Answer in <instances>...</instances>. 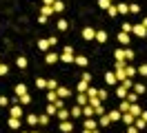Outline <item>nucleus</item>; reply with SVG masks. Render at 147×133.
Masks as SVG:
<instances>
[{"instance_id": "obj_1", "label": "nucleus", "mask_w": 147, "mask_h": 133, "mask_svg": "<svg viewBox=\"0 0 147 133\" xmlns=\"http://www.w3.org/2000/svg\"><path fill=\"white\" fill-rule=\"evenodd\" d=\"M74 58H76V53H74L71 47H63V53H60V60L65 62V64H71Z\"/></svg>"}, {"instance_id": "obj_2", "label": "nucleus", "mask_w": 147, "mask_h": 133, "mask_svg": "<svg viewBox=\"0 0 147 133\" xmlns=\"http://www.w3.org/2000/svg\"><path fill=\"white\" fill-rule=\"evenodd\" d=\"M131 33L138 35V38H145V35H147V29L143 25H131Z\"/></svg>"}, {"instance_id": "obj_3", "label": "nucleus", "mask_w": 147, "mask_h": 133, "mask_svg": "<svg viewBox=\"0 0 147 133\" xmlns=\"http://www.w3.org/2000/svg\"><path fill=\"white\" fill-rule=\"evenodd\" d=\"M69 93H71V91H69L67 87H63V84H58V89H56V96L60 98V100H67V98H69Z\"/></svg>"}, {"instance_id": "obj_4", "label": "nucleus", "mask_w": 147, "mask_h": 133, "mask_svg": "<svg viewBox=\"0 0 147 133\" xmlns=\"http://www.w3.org/2000/svg\"><path fill=\"white\" fill-rule=\"evenodd\" d=\"M94 38H96V29L85 27V29H83V40H87V42H89V40H94Z\"/></svg>"}, {"instance_id": "obj_5", "label": "nucleus", "mask_w": 147, "mask_h": 133, "mask_svg": "<svg viewBox=\"0 0 147 133\" xmlns=\"http://www.w3.org/2000/svg\"><path fill=\"white\" fill-rule=\"evenodd\" d=\"M58 60H60V55H58L56 51H47V55H45V62H47V64H56Z\"/></svg>"}, {"instance_id": "obj_6", "label": "nucleus", "mask_w": 147, "mask_h": 133, "mask_svg": "<svg viewBox=\"0 0 147 133\" xmlns=\"http://www.w3.org/2000/svg\"><path fill=\"white\" fill-rule=\"evenodd\" d=\"M60 131L63 133H74V122L71 120H63V122H60Z\"/></svg>"}, {"instance_id": "obj_7", "label": "nucleus", "mask_w": 147, "mask_h": 133, "mask_svg": "<svg viewBox=\"0 0 147 133\" xmlns=\"http://www.w3.org/2000/svg\"><path fill=\"white\" fill-rule=\"evenodd\" d=\"M9 118H18V120L22 118V109H20V104H13L9 109Z\"/></svg>"}, {"instance_id": "obj_8", "label": "nucleus", "mask_w": 147, "mask_h": 133, "mask_svg": "<svg viewBox=\"0 0 147 133\" xmlns=\"http://www.w3.org/2000/svg\"><path fill=\"white\" fill-rule=\"evenodd\" d=\"M83 126H85V129H89V131H96V129H98V122H96L94 118H87V120L83 122Z\"/></svg>"}, {"instance_id": "obj_9", "label": "nucleus", "mask_w": 147, "mask_h": 133, "mask_svg": "<svg viewBox=\"0 0 147 133\" xmlns=\"http://www.w3.org/2000/svg\"><path fill=\"white\" fill-rule=\"evenodd\" d=\"M127 113H131L134 118H138V115L143 113V109H140V104H138V102H134V104H129V111H127Z\"/></svg>"}, {"instance_id": "obj_10", "label": "nucleus", "mask_w": 147, "mask_h": 133, "mask_svg": "<svg viewBox=\"0 0 147 133\" xmlns=\"http://www.w3.org/2000/svg\"><path fill=\"white\" fill-rule=\"evenodd\" d=\"M118 42L127 47V44L131 42V35H129V33H125V31H120V33H118Z\"/></svg>"}, {"instance_id": "obj_11", "label": "nucleus", "mask_w": 147, "mask_h": 133, "mask_svg": "<svg viewBox=\"0 0 147 133\" xmlns=\"http://www.w3.org/2000/svg\"><path fill=\"white\" fill-rule=\"evenodd\" d=\"M56 118H58L60 122H63V120H69V111L63 106V109H58V111H56Z\"/></svg>"}, {"instance_id": "obj_12", "label": "nucleus", "mask_w": 147, "mask_h": 133, "mask_svg": "<svg viewBox=\"0 0 147 133\" xmlns=\"http://www.w3.org/2000/svg\"><path fill=\"white\" fill-rule=\"evenodd\" d=\"M87 102H89L87 93H78V96H76V104H78V106H85Z\"/></svg>"}, {"instance_id": "obj_13", "label": "nucleus", "mask_w": 147, "mask_h": 133, "mask_svg": "<svg viewBox=\"0 0 147 133\" xmlns=\"http://www.w3.org/2000/svg\"><path fill=\"white\" fill-rule=\"evenodd\" d=\"M51 9H54L56 13H63V11H65V2H63V0H54Z\"/></svg>"}, {"instance_id": "obj_14", "label": "nucleus", "mask_w": 147, "mask_h": 133, "mask_svg": "<svg viewBox=\"0 0 147 133\" xmlns=\"http://www.w3.org/2000/svg\"><path fill=\"white\" fill-rule=\"evenodd\" d=\"M7 126L13 129V131H18V129H20V120H18V118H9V120H7Z\"/></svg>"}, {"instance_id": "obj_15", "label": "nucleus", "mask_w": 147, "mask_h": 133, "mask_svg": "<svg viewBox=\"0 0 147 133\" xmlns=\"http://www.w3.org/2000/svg\"><path fill=\"white\" fill-rule=\"evenodd\" d=\"M94 40H98V42H107V31H100V29H96V38Z\"/></svg>"}, {"instance_id": "obj_16", "label": "nucleus", "mask_w": 147, "mask_h": 133, "mask_svg": "<svg viewBox=\"0 0 147 133\" xmlns=\"http://www.w3.org/2000/svg\"><path fill=\"white\" fill-rule=\"evenodd\" d=\"M27 58H25V55H18V58H16V67H18V69H27Z\"/></svg>"}, {"instance_id": "obj_17", "label": "nucleus", "mask_w": 147, "mask_h": 133, "mask_svg": "<svg viewBox=\"0 0 147 133\" xmlns=\"http://www.w3.org/2000/svg\"><path fill=\"white\" fill-rule=\"evenodd\" d=\"M87 58H85V55H76V58H74V64H76V67H87Z\"/></svg>"}, {"instance_id": "obj_18", "label": "nucleus", "mask_w": 147, "mask_h": 133, "mask_svg": "<svg viewBox=\"0 0 147 133\" xmlns=\"http://www.w3.org/2000/svg\"><path fill=\"white\" fill-rule=\"evenodd\" d=\"M120 120H123V122L127 124V126H129V124H134V122H136V118H134L131 113H123V115H120Z\"/></svg>"}, {"instance_id": "obj_19", "label": "nucleus", "mask_w": 147, "mask_h": 133, "mask_svg": "<svg viewBox=\"0 0 147 133\" xmlns=\"http://www.w3.org/2000/svg\"><path fill=\"white\" fill-rule=\"evenodd\" d=\"M49 47H51V44H49V40H47V38L38 40V49H40V51H49Z\"/></svg>"}, {"instance_id": "obj_20", "label": "nucleus", "mask_w": 147, "mask_h": 133, "mask_svg": "<svg viewBox=\"0 0 147 133\" xmlns=\"http://www.w3.org/2000/svg\"><path fill=\"white\" fill-rule=\"evenodd\" d=\"M134 76H136V67L125 64V78H134Z\"/></svg>"}, {"instance_id": "obj_21", "label": "nucleus", "mask_w": 147, "mask_h": 133, "mask_svg": "<svg viewBox=\"0 0 147 133\" xmlns=\"http://www.w3.org/2000/svg\"><path fill=\"white\" fill-rule=\"evenodd\" d=\"M105 82H107V84H116V82H118L116 76H114V71H107V73H105Z\"/></svg>"}, {"instance_id": "obj_22", "label": "nucleus", "mask_w": 147, "mask_h": 133, "mask_svg": "<svg viewBox=\"0 0 147 133\" xmlns=\"http://www.w3.org/2000/svg\"><path fill=\"white\" fill-rule=\"evenodd\" d=\"M56 29H58V31H67V29H69V22H67L65 18H60V20H58V25H56Z\"/></svg>"}, {"instance_id": "obj_23", "label": "nucleus", "mask_w": 147, "mask_h": 133, "mask_svg": "<svg viewBox=\"0 0 147 133\" xmlns=\"http://www.w3.org/2000/svg\"><path fill=\"white\" fill-rule=\"evenodd\" d=\"M87 89H89V82H85V80H80V82L76 84V91H78V93H85Z\"/></svg>"}, {"instance_id": "obj_24", "label": "nucleus", "mask_w": 147, "mask_h": 133, "mask_svg": "<svg viewBox=\"0 0 147 133\" xmlns=\"http://www.w3.org/2000/svg\"><path fill=\"white\" fill-rule=\"evenodd\" d=\"M51 122V118H49V115L47 113H42V115H38V124H40V126H47V124Z\"/></svg>"}, {"instance_id": "obj_25", "label": "nucleus", "mask_w": 147, "mask_h": 133, "mask_svg": "<svg viewBox=\"0 0 147 133\" xmlns=\"http://www.w3.org/2000/svg\"><path fill=\"white\" fill-rule=\"evenodd\" d=\"M127 93H129V91L123 87V84H118V87H116V96H118L120 100H125V96H127Z\"/></svg>"}, {"instance_id": "obj_26", "label": "nucleus", "mask_w": 147, "mask_h": 133, "mask_svg": "<svg viewBox=\"0 0 147 133\" xmlns=\"http://www.w3.org/2000/svg\"><path fill=\"white\" fill-rule=\"evenodd\" d=\"M109 118H107V113H102V115H98V126H109Z\"/></svg>"}, {"instance_id": "obj_27", "label": "nucleus", "mask_w": 147, "mask_h": 133, "mask_svg": "<svg viewBox=\"0 0 147 133\" xmlns=\"http://www.w3.org/2000/svg\"><path fill=\"white\" fill-rule=\"evenodd\" d=\"M56 111H58V109H56V104H54V102H49V104H47V109H45V113L49 115V118H51V115L56 118Z\"/></svg>"}, {"instance_id": "obj_28", "label": "nucleus", "mask_w": 147, "mask_h": 133, "mask_svg": "<svg viewBox=\"0 0 147 133\" xmlns=\"http://www.w3.org/2000/svg\"><path fill=\"white\" fill-rule=\"evenodd\" d=\"M120 115H123V113L116 109V111H109V113H107V118H109V122H116V120H120Z\"/></svg>"}, {"instance_id": "obj_29", "label": "nucleus", "mask_w": 147, "mask_h": 133, "mask_svg": "<svg viewBox=\"0 0 147 133\" xmlns=\"http://www.w3.org/2000/svg\"><path fill=\"white\" fill-rule=\"evenodd\" d=\"M134 58H136V53H134V49H127V47H125V62H131Z\"/></svg>"}, {"instance_id": "obj_30", "label": "nucleus", "mask_w": 147, "mask_h": 133, "mask_svg": "<svg viewBox=\"0 0 147 133\" xmlns=\"http://www.w3.org/2000/svg\"><path fill=\"white\" fill-rule=\"evenodd\" d=\"M13 91H16V96H25V93H27V87H25V84H16V87H13Z\"/></svg>"}, {"instance_id": "obj_31", "label": "nucleus", "mask_w": 147, "mask_h": 133, "mask_svg": "<svg viewBox=\"0 0 147 133\" xmlns=\"http://www.w3.org/2000/svg\"><path fill=\"white\" fill-rule=\"evenodd\" d=\"M116 9H118V13H123V16H127V13H129V5H125V2L116 5Z\"/></svg>"}, {"instance_id": "obj_32", "label": "nucleus", "mask_w": 147, "mask_h": 133, "mask_svg": "<svg viewBox=\"0 0 147 133\" xmlns=\"http://www.w3.org/2000/svg\"><path fill=\"white\" fill-rule=\"evenodd\" d=\"M125 100H127L129 104H134V102H138V93H134V91H129L127 96H125Z\"/></svg>"}, {"instance_id": "obj_33", "label": "nucleus", "mask_w": 147, "mask_h": 133, "mask_svg": "<svg viewBox=\"0 0 147 133\" xmlns=\"http://www.w3.org/2000/svg\"><path fill=\"white\" fill-rule=\"evenodd\" d=\"M83 115H85V118H94V106L85 104V106H83Z\"/></svg>"}, {"instance_id": "obj_34", "label": "nucleus", "mask_w": 147, "mask_h": 133, "mask_svg": "<svg viewBox=\"0 0 147 133\" xmlns=\"http://www.w3.org/2000/svg\"><path fill=\"white\" fill-rule=\"evenodd\" d=\"M51 13H54V9L49 7V5H42V9H40V16H47V18H49Z\"/></svg>"}, {"instance_id": "obj_35", "label": "nucleus", "mask_w": 147, "mask_h": 133, "mask_svg": "<svg viewBox=\"0 0 147 133\" xmlns=\"http://www.w3.org/2000/svg\"><path fill=\"white\" fill-rule=\"evenodd\" d=\"M71 115H74V118H80V115H83V106L74 104V106H71Z\"/></svg>"}, {"instance_id": "obj_36", "label": "nucleus", "mask_w": 147, "mask_h": 133, "mask_svg": "<svg viewBox=\"0 0 147 133\" xmlns=\"http://www.w3.org/2000/svg\"><path fill=\"white\" fill-rule=\"evenodd\" d=\"M131 89H134V93H138V96H143V93L147 91V87H145V84H134Z\"/></svg>"}, {"instance_id": "obj_37", "label": "nucleus", "mask_w": 147, "mask_h": 133, "mask_svg": "<svg viewBox=\"0 0 147 133\" xmlns=\"http://www.w3.org/2000/svg\"><path fill=\"white\" fill-rule=\"evenodd\" d=\"M18 104H31V96H29V93L20 96V98H18Z\"/></svg>"}, {"instance_id": "obj_38", "label": "nucleus", "mask_w": 147, "mask_h": 133, "mask_svg": "<svg viewBox=\"0 0 147 133\" xmlns=\"http://www.w3.org/2000/svg\"><path fill=\"white\" fill-rule=\"evenodd\" d=\"M107 16H109V18L118 16V9H116V5H109V7H107Z\"/></svg>"}, {"instance_id": "obj_39", "label": "nucleus", "mask_w": 147, "mask_h": 133, "mask_svg": "<svg viewBox=\"0 0 147 133\" xmlns=\"http://www.w3.org/2000/svg\"><path fill=\"white\" fill-rule=\"evenodd\" d=\"M118 111H120V113H127V111H129V102H127V100H123V102L118 104Z\"/></svg>"}, {"instance_id": "obj_40", "label": "nucleus", "mask_w": 147, "mask_h": 133, "mask_svg": "<svg viewBox=\"0 0 147 133\" xmlns=\"http://www.w3.org/2000/svg\"><path fill=\"white\" fill-rule=\"evenodd\" d=\"M27 124H29V126H36V124H38V115H34V113L27 115Z\"/></svg>"}, {"instance_id": "obj_41", "label": "nucleus", "mask_w": 147, "mask_h": 133, "mask_svg": "<svg viewBox=\"0 0 147 133\" xmlns=\"http://www.w3.org/2000/svg\"><path fill=\"white\" fill-rule=\"evenodd\" d=\"M36 89H47V80L45 78H36Z\"/></svg>"}, {"instance_id": "obj_42", "label": "nucleus", "mask_w": 147, "mask_h": 133, "mask_svg": "<svg viewBox=\"0 0 147 133\" xmlns=\"http://www.w3.org/2000/svg\"><path fill=\"white\" fill-rule=\"evenodd\" d=\"M114 58H116V60H125V49H116V51H114Z\"/></svg>"}, {"instance_id": "obj_43", "label": "nucleus", "mask_w": 147, "mask_h": 133, "mask_svg": "<svg viewBox=\"0 0 147 133\" xmlns=\"http://www.w3.org/2000/svg\"><path fill=\"white\" fill-rule=\"evenodd\" d=\"M47 89H49V91H56V89H58V82H56L54 78H51V80H47Z\"/></svg>"}, {"instance_id": "obj_44", "label": "nucleus", "mask_w": 147, "mask_h": 133, "mask_svg": "<svg viewBox=\"0 0 147 133\" xmlns=\"http://www.w3.org/2000/svg\"><path fill=\"white\" fill-rule=\"evenodd\" d=\"M120 84H123V87L127 89V91H131V87H134V82H131V78H125L123 82H120Z\"/></svg>"}, {"instance_id": "obj_45", "label": "nucleus", "mask_w": 147, "mask_h": 133, "mask_svg": "<svg viewBox=\"0 0 147 133\" xmlns=\"http://www.w3.org/2000/svg\"><path fill=\"white\" fill-rule=\"evenodd\" d=\"M85 93H87V98H96V96H98V89L89 87V89H87V91H85Z\"/></svg>"}, {"instance_id": "obj_46", "label": "nucleus", "mask_w": 147, "mask_h": 133, "mask_svg": "<svg viewBox=\"0 0 147 133\" xmlns=\"http://www.w3.org/2000/svg\"><path fill=\"white\" fill-rule=\"evenodd\" d=\"M136 73H138V76H143V78H145V76H147V64H140V67L136 69Z\"/></svg>"}, {"instance_id": "obj_47", "label": "nucleus", "mask_w": 147, "mask_h": 133, "mask_svg": "<svg viewBox=\"0 0 147 133\" xmlns=\"http://www.w3.org/2000/svg\"><path fill=\"white\" fill-rule=\"evenodd\" d=\"M129 13H140V7H138L136 2H131V5H129Z\"/></svg>"}, {"instance_id": "obj_48", "label": "nucleus", "mask_w": 147, "mask_h": 133, "mask_svg": "<svg viewBox=\"0 0 147 133\" xmlns=\"http://www.w3.org/2000/svg\"><path fill=\"white\" fill-rule=\"evenodd\" d=\"M56 100H58L56 91H49V93H47V102H56Z\"/></svg>"}, {"instance_id": "obj_49", "label": "nucleus", "mask_w": 147, "mask_h": 133, "mask_svg": "<svg viewBox=\"0 0 147 133\" xmlns=\"http://www.w3.org/2000/svg\"><path fill=\"white\" fill-rule=\"evenodd\" d=\"M98 100H100V102L107 100V91H105V89H98Z\"/></svg>"}, {"instance_id": "obj_50", "label": "nucleus", "mask_w": 147, "mask_h": 133, "mask_svg": "<svg viewBox=\"0 0 147 133\" xmlns=\"http://www.w3.org/2000/svg\"><path fill=\"white\" fill-rule=\"evenodd\" d=\"M7 73H9V67L0 62V78H2V76H7Z\"/></svg>"}, {"instance_id": "obj_51", "label": "nucleus", "mask_w": 147, "mask_h": 133, "mask_svg": "<svg viewBox=\"0 0 147 133\" xmlns=\"http://www.w3.org/2000/svg\"><path fill=\"white\" fill-rule=\"evenodd\" d=\"M109 5H111V0H98V7L100 9H107Z\"/></svg>"}, {"instance_id": "obj_52", "label": "nucleus", "mask_w": 147, "mask_h": 133, "mask_svg": "<svg viewBox=\"0 0 147 133\" xmlns=\"http://www.w3.org/2000/svg\"><path fill=\"white\" fill-rule=\"evenodd\" d=\"M102 113H105V106L102 104H98L96 109H94V115H102Z\"/></svg>"}, {"instance_id": "obj_53", "label": "nucleus", "mask_w": 147, "mask_h": 133, "mask_svg": "<svg viewBox=\"0 0 147 133\" xmlns=\"http://www.w3.org/2000/svg\"><path fill=\"white\" fill-rule=\"evenodd\" d=\"M83 80H85V82H89V84H92V73H89V71H85V73H83Z\"/></svg>"}, {"instance_id": "obj_54", "label": "nucleus", "mask_w": 147, "mask_h": 133, "mask_svg": "<svg viewBox=\"0 0 147 133\" xmlns=\"http://www.w3.org/2000/svg\"><path fill=\"white\" fill-rule=\"evenodd\" d=\"M123 31H125V33H131V25H129V22H123Z\"/></svg>"}, {"instance_id": "obj_55", "label": "nucleus", "mask_w": 147, "mask_h": 133, "mask_svg": "<svg viewBox=\"0 0 147 133\" xmlns=\"http://www.w3.org/2000/svg\"><path fill=\"white\" fill-rule=\"evenodd\" d=\"M54 104H56V109H63V106H65V100H60V98H58Z\"/></svg>"}, {"instance_id": "obj_56", "label": "nucleus", "mask_w": 147, "mask_h": 133, "mask_svg": "<svg viewBox=\"0 0 147 133\" xmlns=\"http://www.w3.org/2000/svg\"><path fill=\"white\" fill-rule=\"evenodd\" d=\"M47 40H49V44H51V47H56V44H58V38H56V35H51V38H47Z\"/></svg>"}, {"instance_id": "obj_57", "label": "nucleus", "mask_w": 147, "mask_h": 133, "mask_svg": "<svg viewBox=\"0 0 147 133\" xmlns=\"http://www.w3.org/2000/svg\"><path fill=\"white\" fill-rule=\"evenodd\" d=\"M127 133H140V131H138L134 124H129V126H127Z\"/></svg>"}, {"instance_id": "obj_58", "label": "nucleus", "mask_w": 147, "mask_h": 133, "mask_svg": "<svg viewBox=\"0 0 147 133\" xmlns=\"http://www.w3.org/2000/svg\"><path fill=\"white\" fill-rule=\"evenodd\" d=\"M7 104H9V100H7L5 96H0V106H7Z\"/></svg>"}, {"instance_id": "obj_59", "label": "nucleus", "mask_w": 147, "mask_h": 133, "mask_svg": "<svg viewBox=\"0 0 147 133\" xmlns=\"http://www.w3.org/2000/svg\"><path fill=\"white\" fill-rule=\"evenodd\" d=\"M138 118H140V120H145V122H147V111H143V113L138 115Z\"/></svg>"}, {"instance_id": "obj_60", "label": "nucleus", "mask_w": 147, "mask_h": 133, "mask_svg": "<svg viewBox=\"0 0 147 133\" xmlns=\"http://www.w3.org/2000/svg\"><path fill=\"white\" fill-rule=\"evenodd\" d=\"M42 5H49V7H51V5H54V0H42Z\"/></svg>"}, {"instance_id": "obj_61", "label": "nucleus", "mask_w": 147, "mask_h": 133, "mask_svg": "<svg viewBox=\"0 0 147 133\" xmlns=\"http://www.w3.org/2000/svg\"><path fill=\"white\" fill-rule=\"evenodd\" d=\"M143 27H145V29H147V16L143 18Z\"/></svg>"}, {"instance_id": "obj_62", "label": "nucleus", "mask_w": 147, "mask_h": 133, "mask_svg": "<svg viewBox=\"0 0 147 133\" xmlns=\"http://www.w3.org/2000/svg\"><path fill=\"white\" fill-rule=\"evenodd\" d=\"M34 133H42V131H34Z\"/></svg>"}, {"instance_id": "obj_63", "label": "nucleus", "mask_w": 147, "mask_h": 133, "mask_svg": "<svg viewBox=\"0 0 147 133\" xmlns=\"http://www.w3.org/2000/svg\"><path fill=\"white\" fill-rule=\"evenodd\" d=\"M20 133H25V131H20Z\"/></svg>"}, {"instance_id": "obj_64", "label": "nucleus", "mask_w": 147, "mask_h": 133, "mask_svg": "<svg viewBox=\"0 0 147 133\" xmlns=\"http://www.w3.org/2000/svg\"><path fill=\"white\" fill-rule=\"evenodd\" d=\"M140 133H143V131H140Z\"/></svg>"}]
</instances>
